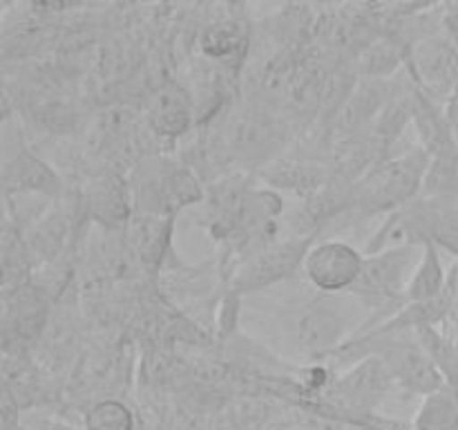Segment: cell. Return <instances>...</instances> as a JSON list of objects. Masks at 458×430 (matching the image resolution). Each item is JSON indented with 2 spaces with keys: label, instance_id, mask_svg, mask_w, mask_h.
Segmentation results:
<instances>
[{
  "label": "cell",
  "instance_id": "cell-1",
  "mask_svg": "<svg viewBox=\"0 0 458 430\" xmlns=\"http://www.w3.org/2000/svg\"><path fill=\"white\" fill-rule=\"evenodd\" d=\"M367 309L352 294H318L307 296L286 309L284 336L291 348L304 358L325 361L334 349L347 343V336L358 327Z\"/></svg>",
  "mask_w": 458,
  "mask_h": 430
},
{
  "label": "cell",
  "instance_id": "cell-2",
  "mask_svg": "<svg viewBox=\"0 0 458 430\" xmlns=\"http://www.w3.org/2000/svg\"><path fill=\"white\" fill-rule=\"evenodd\" d=\"M432 157L423 150H407L398 157L380 159L360 182L353 186L349 211L358 218L392 213L420 195Z\"/></svg>",
  "mask_w": 458,
  "mask_h": 430
},
{
  "label": "cell",
  "instance_id": "cell-3",
  "mask_svg": "<svg viewBox=\"0 0 458 430\" xmlns=\"http://www.w3.org/2000/svg\"><path fill=\"white\" fill-rule=\"evenodd\" d=\"M204 197L199 179L188 166L170 159H141L134 170L132 200L137 213L170 215Z\"/></svg>",
  "mask_w": 458,
  "mask_h": 430
},
{
  "label": "cell",
  "instance_id": "cell-4",
  "mask_svg": "<svg viewBox=\"0 0 458 430\" xmlns=\"http://www.w3.org/2000/svg\"><path fill=\"white\" fill-rule=\"evenodd\" d=\"M420 255L423 246H401V249L365 255L360 278L349 294L356 296L367 309L383 312L387 321L405 305L407 285L419 267Z\"/></svg>",
  "mask_w": 458,
  "mask_h": 430
},
{
  "label": "cell",
  "instance_id": "cell-5",
  "mask_svg": "<svg viewBox=\"0 0 458 430\" xmlns=\"http://www.w3.org/2000/svg\"><path fill=\"white\" fill-rule=\"evenodd\" d=\"M222 150L233 161L259 168L280 157L286 143V128L276 115L258 106L235 108L219 133Z\"/></svg>",
  "mask_w": 458,
  "mask_h": 430
},
{
  "label": "cell",
  "instance_id": "cell-6",
  "mask_svg": "<svg viewBox=\"0 0 458 430\" xmlns=\"http://www.w3.org/2000/svg\"><path fill=\"white\" fill-rule=\"evenodd\" d=\"M316 240H302V237H289L268 245L237 264L233 273L231 289L235 296L258 294V291L271 289L282 280H289L298 269H302L304 258Z\"/></svg>",
  "mask_w": 458,
  "mask_h": 430
},
{
  "label": "cell",
  "instance_id": "cell-7",
  "mask_svg": "<svg viewBox=\"0 0 458 430\" xmlns=\"http://www.w3.org/2000/svg\"><path fill=\"white\" fill-rule=\"evenodd\" d=\"M405 67L428 97L445 106L458 85V47L445 31H437L411 45Z\"/></svg>",
  "mask_w": 458,
  "mask_h": 430
},
{
  "label": "cell",
  "instance_id": "cell-8",
  "mask_svg": "<svg viewBox=\"0 0 458 430\" xmlns=\"http://www.w3.org/2000/svg\"><path fill=\"white\" fill-rule=\"evenodd\" d=\"M396 383L389 367L378 357H367L340 372L327 388V397L335 408L353 415H371L387 399Z\"/></svg>",
  "mask_w": 458,
  "mask_h": 430
},
{
  "label": "cell",
  "instance_id": "cell-9",
  "mask_svg": "<svg viewBox=\"0 0 458 430\" xmlns=\"http://www.w3.org/2000/svg\"><path fill=\"white\" fill-rule=\"evenodd\" d=\"M365 254L344 240L327 237L313 245L304 258L302 273L322 294H349L358 282Z\"/></svg>",
  "mask_w": 458,
  "mask_h": 430
},
{
  "label": "cell",
  "instance_id": "cell-10",
  "mask_svg": "<svg viewBox=\"0 0 458 430\" xmlns=\"http://www.w3.org/2000/svg\"><path fill=\"white\" fill-rule=\"evenodd\" d=\"M195 99L183 85L165 81L148 97L143 108L146 125L164 139H179L195 124Z\"/></svg>",
  "mask_w": 458,
  "mask_h": 430
},
{
  "label": "cell",
  "instance_id": "cell-11",
  "mask_svg": "<svg viewBox=\"0 0 458 430\" xmlns=\"http://www.w3.org/2000/svg\"><path fill=\"white\" fill-rule=\"evenodd\" d=\"M3 184L7 200H12L13 195L58 200L63 195L61 175L27 148H21L4 159Z\"/></svg>",
  "mask_w": 458,
  "mask_h": 430
},
{
  "label": "cell",
  "instance_id": "cell-12",
  "mask_svg": "<svg viewBox=\"0 0 458 430\" xmlns=\"http://www.w3.org/2000/svg\"><path fill=\"white\" fill-rule=\"evenodd\" d=\"M394 92L396 90L389 79H358L356 88L334 119V130L340 142L367 133L385 106L392 101Z\"/></svg>",
  "mask_w": 458,
  "mask_h": 430
},
{
  "label": "cell",
  "instance_id": "cell-13",
  "mask_svg": "<svg viewBox=\"0 0 458 430\" xmlns=\"http://www.w3.org/2000/svg\"><path fill=\"white\" fill-rule=\"evenodd\" d=\"M173 237V218L170 215L132 213L125 227V240L130 251L148 273H157L168 254Z\"/></svg>",
  "mask_w": 458,
  "mask_h": 430
},
{
  "label": "cell",
  "instance_id": "cell-14",
  "mask_svg": "<svg viewBox=\"0 0 458 430\" xmlns=\"http://www.w3.org/2000/svg\"><path fill=\"white\" fill-rule=\"evenodd\" d=\"M259 177L276 191L295 193L307 200L331 182V168L302 157H277L259 170Z\"/></svg>",
  "mask_w": 458,
  "mask_h": 430
},
{
  "label": "cell",
  "instance_id": "cell-15",
  "mask_svg": "<svg viewBox=\"0 0 458 430\" xmlns=\"http://www.w3.org/2000/svg\"><path fill=\"white\" fill-rule=\"evenodd\" d=\"M88 215L106 228H125L130 218V193L128 186L116 175H101L88 184L85 191Z\"/></svg>",
  "mask_w": 458,
  "mask_h": 430
},
{
  "label": "cell",
  "instance_id": "cell-16",
  "mask_svg": "<svg viewBox=\"0 0 458 430\" xmlns=\"http://www.w3.org/2000/svg\"><path fill=\"white\" fill-rule=\"evenodd\" d=\"M450 276L445 273L441 262V254H438L437 245H425L423 255L419 260L414 276H411L410 285L405 291V305L407 303H425V300H434L447 289Z\"/></svg>",
  "mask_w": 458,
  "mask_h": 430
},
{
  "label": "cell",
  "instance_id": "cell-17",
  "mask_svg": "<svg viewBox=\"0 0 458 430\" xmlns=\"http://www.w3.org/2000/svg\"><path fill=\"white\" fill-rule=\"evenodd\" d=\"M199 49L206 58L219 63H233V58H244L249 39L237 22L219 21L206 27L199 34Z\"/></svg>",
  "mask_w": 458,
  "mask_h": 430
},
{
  "label": "cell",
  "instance_id": "cell-18",
  "mask_svg": "<svg viewBox=\"0 0 458 430\" xmlns=\"http://www.w3.org/2000/svg\"><path fill=\"white\" fill-rule=\"evenodd\" d=\"M410 430H458V388L443 385L423 397Z\"/></svg>",
  "mask_w": 458,
  "mask_h": 430
},
{
  "label": "cell",
  "instance_id": "cell-19",
  "mask_svg": "<svg viewBox=\"0 0 458 430\" xmlns=\"http://www.w3.org/2000/svg\"><path fill=\"white\" fill-rule=\"evenodd\" d=\"M416 336L445 383L458 388V339H450L438 327H420Z\"/></svg>",
  "mask_w": 458,
  "mask_h": 430
},
{
  "label": "cell",
  "instance_id": "cell-20",
  "mask_svg": "<svg viewBox=\"0 0 458 430\" xmlns=\"http://www.w3.org/2000/svg\"><path fill=\"white\" fill-rule=\"evenodd\" d=\"M420 197L458 200V148L432 157L423 188H420Z\"/></svg>",
  "mask_w": 458,
  "mask_h": 430
},
{
  "label": "cell",
  "instance_id": "cell-21",
  "mask_svg": "<svg viewBox=\"0 0 458 430\" xmlns=\"http://www.w3.org/2000/svg\"><path fill=\"white\" fill-rule=\"evenodd\" d=\"M134 412L121 399H98L83 417V430H134Z\"/></svg>",
  "mask_w": 458,
  "mask_h": 430
},
{
  "label": "cell",
  "instance_id": "cell-22",
  "mask_svg": "<svg viewBox=\"0 0 458 430\" xmlns=\"http://www.w3.org/2000/svg\"><path fill=\"white\" fill-rule=\"evenodd\" d=\"M445 115H447V119H450L452 125L458 124V85H456L454 92L450 94V99L445 101Z\"/></svg>",
  "mask_w": 458,
  "mask_h": 430
}]
</instances>
